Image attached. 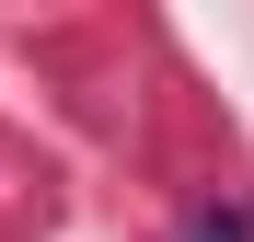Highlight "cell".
Here are the masks:
<instances>
[{"mask_svg": "<svg viewBox=\"0 0 254 242\" xmlns=\"http://www.w3.org/2000/svg\"><path fill=\"white\" fill-rule=\"evenodd\" d=\"M185 242H254V208H231V196H220V208L185 219Z\"/></svg>", "mask_w": 254, "mask_h": 242, "instance_id": "obj_1", "label": "cell"}]
</instances>
